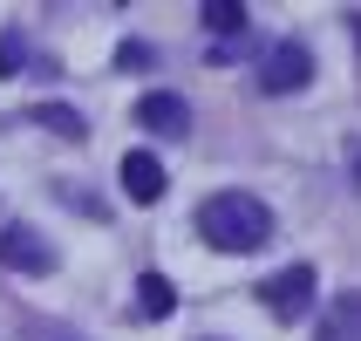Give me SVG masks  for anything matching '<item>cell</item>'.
Segmentation results:
<instances>
[{"label":"cell","instance_id":"obj_1","mask_svg":"<svg viewBox=\"0 0 361 341\" xmlns=\"http://www.w3.org/2000/svg\"><path fill=\"white\" fill-rule=\"evenodd\" d=\"M198 239L212 253H259L273 239V212L259 198H245V191H219V198L198 205Z\"/></svg>","mask_w":361,"mask_h":341},{"label":"cell","instance_id":"obj_2","mask_svg":"<svg viewBox=\"0 0 361 341\" xmlns=\"http://www.w3.org/2000/svg\"><path fill=\"white\" fill-rule=\"evenodd\" d=\"M314 287H321V280H314V266H307V260L300 266H280L273 280H259V307L280 328H293L300 314H314Z\"/></svg>","mask_w":361,"mask_h":341},{"label":"cell","instance_id":"obj_3","mask_svg":"<svg viewBox=\"0 0 361 341\" xmlns=\"http://www.w3.org/2000/svg\"><path fill=\"white\" fill-rule=\"evenodd\" d=\"M307 82H314V55H307L300 41H273L266 61H259V96H293Z\"/></svg>","mask_w":361,"mask_h":341},{"label":"cell","instance_id":"obj_4","mask_svg":"<svg viewBox=\"0 0 361 341\" xmlns=\"http://www.w3.org/2000/svg\"><path fill=\"white\" fill-rule=\"evenodd\" d=\"M0 266H7V273H55V253H48V239H41L35 225H7V232H0Z\"/></svg>","mask_w":361,"mask_h":341},{"label":"cell","instance_id":"obj_5","mask_svg":"<svg viewBox=\"0 0 361 341\" xmlns=\"http://www.w3.org/2000/svg\"><path fill=\"white\" fill-rule=\"evenodd\" d=\"M137 123L157 130V137H191V102L171 96V89H150V96L137 102Z\"/></svg>","mask_w":361,"mask_h":341},{"label":"cell","instance_id":"obj_6","mask_svg":"<svg viewBox=\"0 0 361 341\" xmlns=\"http://www.w3.org/2000/svg\"><path fill=\"white\" fill-rule=\"evenodd\" d=\"M123 191L137 205H157L164 198V164L150 157V150H130V157H123Z\"/></svg>","mask_w":361,"mask_h":341},{"label":"cell","instance_id":"obj_7","mask_svg":"<svg viewBox=\"0 0 361 341\" xmlns=\"http://www.w3.org/2000/svg\"><path fill=\"white\" fill-rule=\"evenodd\" d=\"M314 341H361V301L355 294H341V301L321 307V335Z\"/></svg>","mask_w":361,"mask_h":341},{"label":"cell","instance_id":"obj_8","mask_svg":"<svg viewBox=\"0 0 361 341\" xmlns=\"http://www.w3.org/2000/svg\"><path fill=\"white\" fill-rule=\"evenodd\" d=\"M27 123H41V130H55V137H68V143L89 137L82 109H68V102H35V109H27Z\"/></svg>","mask_w":361,"mask_h":341},{"label":"cell","instance_id":"obj_9","mask_svg":"<svg viewBox=\"0 0 361 341\" xmlns=\"http://www.w3.org/2000/svg\"><path fill=\"white\" fill-rule=\"evenodd\" d=\"M137 314H143V321H164V314H178V287L164 280V273H143V280H137Z\"/></svg>","mask_w":361,"mask_h":341},{"label":"cell","instance_id":"obj_10","mask_svg":"<svg viewBox=\"0 0 361 341\" xmlns=\"http://www.w3.org/2000/svg\"><path fill=\"white\" fill-rule=\"evenodd\" d=\"M204 28H212V35H225V41H232V35H252V14H245V7H239V0H204Z\"/></svg>","mask_w":361,"mask_h":341},{"label":"cell","instance_id":"obj_11","mask_svg":"<svg viewBox=\"0 0 361 341\" xmlns=\"http://www.w3.org/2000/svg\"><path fill=\"white\" fill-rule=\"evenodd\" d=\"M20 61H27V41H20V28H0V76H20Z\"/></svg>","mask_w":361,"mask_h":341},{"label":"cell","instance_id":"obj_12","mask_svg":"<svg viewBox=\"0 0 361 341\" xmlns=\"http://www.w3.org/2000/svg\"><path fill=\"white\" fill-rule=\"evenodd\" d=\"M116 68H150V48H143V41H123V48H116Z\"/></svg>","mask_w":361,"mask_h":341},{"label":"cell","instance_id":"obj_13","mask_svg":"<svg viewBox=\"0 0 361 341\" xmlns=\"http://www.w3.org/2000/svg\"><path fill=\"white\" fill-rule=\"evenodd\" d=\"M239 55H252V35H232V41L212 48V61H239Z\"/></svg>","mask_w":361,"mask_h":341}]
</instances>
